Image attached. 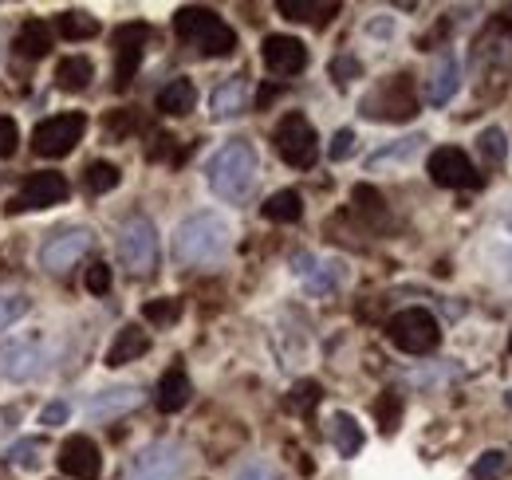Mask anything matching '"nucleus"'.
Returning a JSON list of instances; mask_svg holds the SVG:
<instances>
[{
  "mask_svg": "<svg viewBox=\"0 0 512 480\" xmlns=\"http://www.w3.org/2000/svg\"><path fill=\"white\" fill-rule=\"evenodd\" d=\"M256 174H260V158H256L253 142H225L209 166H205V178H209V189L221 197V201H245L253 193Z\"/></svg>",
  "mask_w": 512,
  "mask_h": 480,
  "instance_id": "nucleus-1",
  "label": "nucleus"
},
{
  "mask_svg": "<svg viewBox=\"0 0 512 480\" xmlns=\"http://www.w3.org/2000/svg\"><path fill=\"white\" fill-rule=\"evenodd\" d=\"M229 244H233V233H229V221L225 217H217V213H193V217H186L178 225V233H174V256L182 264L201 268V264L225 260Z\"/></svg>",
  "mask_w": 512,
  "mask_h": 480,
  "instance_id": "nucleus-2",
  "label": "nucleus"
},
{
  "mask_svg": "<svg viewBox=\"0 0 512 480\" xmlns=\"http://www.w3.org/2000/svg\"><path fill=\"white\" fill-rule=\"evenodd\" d=\"M473 71L481 83H493V95H505L512 83V12L489 20V28L473 44Z\"/></svg>",
  "mask_w": 512,
  "mask_h": 480,
  "instance_id": "nucleus-3",
  "label": "nucleus"
},
{
  "mask_svg": "<svg viewBox=\"0 0 512 480\" xmlns=\"http://www.w3.org/2000/svg\"><path fill=\"white\" fill-rule=\"evenodd\" d=\"M174 32L197 48L201 56L217 60V56H233L237 52V32L213 12V8H201V4H186L174 12Z\"/></svg>",
  "mask_w": 512,
  "mask_h": 480,
  "instance_id": "nucleus-4",
  "label": "nucleus"
},
{
  "mask_svg": "<svg viewBox=\"0 0 512 480\" xmlns=\"http://www.w3.org/2000/svg\"><path fill=\"white\" fill-rule=\"evenodd\" d=\"M367 119L375 122H406L418 115V91H414V79L410 75H390L383 79L359 107Z\"/></svg>",
  "mask_w": 512,
  "mask_h": 480,
  "instance_id": "nucleus-5",
  "label": "nucleus"
},
{
  "mask_svg": "<svg viewBox=\"0 0 512 480\" xmlns=\"http://www.w3.org/2000/svg\"><path fill=\"white\" fill-rule=\"evenodd\" d=\"M272 142H276V154L292 166V170H312L316 158H320V134L316 126L304 119L300 111L284 115L272 130Z\"/></svg>",
  "mask_w": 512,
  "mask_h": 480,
  "instance_id": "nucleus-6",
  "label": "nucleus"
},
{
  "mask_svg": "<svg viewBox=\"0 0 512 480\" xmlns=\"http://www.w3.org/2000/svg\"><path fill=\"white\" fill-rule=\"evenodd\" d=\"M115 248H119V260H123L127 272H134V276L154 272V264H158V229H154V221L142 217V213H130L127 221L119 225Z\"/></svg>",
  "mask_w": 512,
  "mask_h": 480,
  "instance_id": "nucleus-7",
  "label": "nucleus"
},
{
  "mask_svg": "<svg viewBox=\"0 0 512 480\" xmlns=\"http://www.w3.org/2000/svg\"><path fill=\"white\" fill-rule=\"evenodd\" d=\"M386 335H390V343H394L398 351H406V355H430V351H438V343H442V327H438V319H434L426 307H406V311H398V315L386 323Z\"/></svg>",
  "mask_w": 512,
  "mask_h": 480,
  "instance_id": "nucleus-8",
  "label": "nucleus"
},
{
  "mask_svg": "<svg viewBox=\"0 0 512 480\" xmlns=\"http://www.w3.org/2000/svg\"><path fill=\"white\" fill-rule=\"evenodd\" d=\"M48 362V343L44 335H16L0 343V378L4 382H28L44 370Z\"/></svg>",
  "mask_w": 512,
  "mask_h": 480,
  "instance_id": "nucleus-9",
  "label": "nucleus"
},
{
  "mask_svg": "<svg viewBox=\"0 0 512 480\" xmlns=\"http://www.w3.org/2000/svg\"><path fill=\"white\" fill-rule=\"evenodd\" d=\"M87 130V119L79 111H67V115H56V119H44L36 130H32V150L40 158H67L79 138Z\"/></svg>",
  "mask_w": 512,
  "mask_h": 480,
  "instance_id": "nucleus-10",
  "label": "nucleus"
},
{
  "mask_svg": "<svg viewBox=\"0 0 512 480\" xmlns=\"http://www.w3.org/2000/svg\"><path fill=\"white\" fill-rule=\"evenodd\" d=\"M182 473H186V449L174 441H154L134 457L127 480H178Z\"/></svg>",
  "mask_w": 512,
  "mask_h": 480,
  "instance_id": "nucleus-11",
  "label": "nucleus"
},
{
  "mask_svg": "<svg viewBox=\"0 0 512 480\" xmlns=\"http://www.w3.org/2000/svg\"><path fill=\"white\" fill-rule=\"evenodd\" d=\"M426 170H430V181L442 185V189H469V185H481V174H477L473 158H469L465 150H457V146H438V150L430 154Z\"/></svg>",
  "mask_w": 512,
  "mask_h": 480,
  "instance_id": "nucleus-12",
  "label": "nucleus"
},
{
  "mask_svg": "<svg viewBox=\"0 0 512 480\" xmlns=\"http://www.w3.org/2000/svg\"><path fill=\"white\" fill-rule=\"evenodd\" d=\"M115 87L127 91L142 67V52H146V40H150V28L146 24H119L115 28Z\"/></svg>",
  "mask_w": 512,
  "mask_h": 480,
  "instance_id": "nucleus-13",
  "label": "nucleus"
},
{
  "mask_svg": "<svg viewBox=\"0 0 512 480\" xmlns=\"http://www.w3.org/2000/svg\"><path fill=\"white\" fill-rule=\"evenodd\" d=\"M67 178L64 174H28L24 185H20V193L12 197V205H8V213H32V209H48V205H64L67 201Z\"/></svg>",
  "mask_w": 512,
  "mask_h": 480,
  "instance_id": "nucleus-14",
  "label": "nucleus"
},
{
  "mask_svg": "<svg viewBox=\"0 0 512 480\" xmlns=\"http://www.w3.org/2000/svg\"><path fill=\"white\" fill-rule=\"evenodd\" d=\"M91 248V233L87 229H60L56 237L44 240L40 248V264L48 272H67L71 264H79V256Z\"/></svg>",
  "mask_w": 512,
  "mask_h": 480,
  "instance_id": "nucleus-15",
  "label": "nucleus"
},
{
  "mask_svg": "<svg viewBox=\"0 0 512 480\" xmlns=\"http://www.w3.org/2000/svg\"><path fill=\"white\" fill-rule=\"evenodd\" d=\"M60 469H64L67 477L75 480H99L103 473V457H99V445L91 441V437H83V433H75V437H67L64 445H60Z\"/></svg>",
  "mask_w": 512,
  "mask_h": 480,
  "instance_id": "nucleus-16",
  "label": "nucleus"
},
{
  "mask_svg": "<svg viewBox=\"0 0 512 480\" xmlns=\"http://www.w3.org/2000/svg\"><path fill=\"white\" fill-rule=\"evenodd\" d=\"M260 56H264V67H268L272 75H280V79L300 75V71L308 67V48H304V40H296V36H268V40L260 44Z\"/></svg>",
  "mask_w": 512,
  "mask_h": 480,
  "instance_id": "nucleus-17",
  "label": "nucleus"
},
{
  "mask_svg": "<svg viewBox=\"0 0 512 480\" xmlns=\"http://www.w3.org/2000/svg\"><path fill=\"white\" fill-rule=\"evenodd\" d=\"M193 398V382L190 374H186V366H170L162 378H158V390H154V406L162 410V414H178V410H186Z\"/></svg>",
  "mask_w": 512,
  "mask_h": 480,
  "instance_id": "nucleus-18",
  "label": "nucleus"
},
{
  "mask_svg": "<svg viewBox=\"0 0 512 480\" xmlns=\"http://www.w3.org/2000/svg\"><path fill=\"white\" fill-rule=\"evenodd\" d=\"M457 91H461V63H457V56L442 52L434 71H430V79H426V103L430 107H446Z\"/></svg>",
  "mask_w": 512,
  "mask_h": 480,
  "instance_id": "nucleus-19",
  "label": "nucleus"
},
{
  "mask_svg": "<svg viewBox=\"0 0 512 480\" xmlns=\"http://www.w3.org/2000/svg\"><path fill=\"white\" fill-rule=\"evenodd\" d=\"M209 111H213L217 122H229V119H237V115H245V111H249V79H245V75L225 79V83L213 91Z\"/></svg>",
  "mask_w": 512,
  "mask_h": 480,
  "instance_id": "nucleus-20",
  "label": "nucleus"
},
{
  "mask_svg": "<svg viewBox=\"0 0 512 480\" xmlns=\"http://www.w3.org/2000/svg\"><path fill=\"white\" fill-rule=\"evenodd\" d=\"M138 402H142V390L138 386H115V390L95 394L91 406H87V414L95 421H107V418H119V414H130Z\"/></svg>",
  "mask_w": 512,
  "mask_h": 480,
  "instance_id": "nucleus-21",
  "label": "nucleus"
},
{
  "mask_svg": "<svg viewBox=\"0 0 512 480\" xmlns=\"http://www.w3.org/2000/svg\"><path fill=\"white\" fill-rule=\"evenodd\" d=\"M193 107H197V87H193V79H186V75L170 79V83L158 91V111L170 115V119L190 115Z\"/></svg>",
  "mask_w": 512,
  "mask_h": 480,
  "instance_id": "nucleus-22",
  "label": "nucleus"
},
{
  "mask_svg": "<svg viewBox=\"0 0 512 480\" xmlns=\"http://www.w3.org/2000/svg\"><path fill=\"white\" fill-rule=\"evenodd\" d=\"M150 351V335L138 327V323H127L119 335H115V343L107 347V366H127V362L142 359Z\"/></svg>",
  "mask_w": 512,
  "mask_h": 480,
  "instance_id": "nucleus-23",
  "label": "nucleus"
},
{
  "mask_svg": "<svg viewBox=\"0 0 512 480\" xmlns=\"http://www.w3.org/2000/svg\"><path fill=\"white\" fill-rule=\"evenodd\" d=\"M48 48H52V24L48 20H24L20 24V32H16V52L24 56V60H40V56H48Z\"/></svg>",
  "mask_w": 512,
  "mask_h": 480,
  "instance_id": "nucleus-24",
  "label": "nucleus"
},
{
  "mask_svg": "<svg viewBox=\"0 0 512 480\" xmlns=\"http://www.w3.org/2000/svg\"><path fill=\"white\" fill-rule=\"evenodd\" d=\"M91 79H95V63L87 56H67L56 63V87L60 91H83V87H91Z\"/></svg>",
  "mask_w": 512,
  "mask_h": 480,
  "instance_id": "nucleus-25",
  "label": "nucleus"
},
{
  "mask_svg": "<svg viewBox=\"0 0 512 480\" xmlns=\"http://www.w3.org/2000/svg\"><path fill=\"white\" fill-rule=\"evenodd\" d=\"M264 217L276 221V225H296L304 217V197L296 189H280L264 201Z\"/></svg>",
  "mask_w": 512,
  "mask_h": 480,
  "instance_id": "nucleus-26",
  "label": "nucleus"
},
{
  "mask_svg": "<svg viewBox=\"0 0 512 480\" xmlns=\"http://www.w3.org/2000/svg\"><path fill=\"white\" fill-rule=\"evenodd\" d=\"M276 8H280V16L304 20V24H327L339 12V4H327V0H280Z\"/></svg>",
  "mask_w": 512,
  "mask_h": 480,
  "instance_id": "nucleus-27",
  "label": "nucleus"
},
{
  "mask_svg": "<svg viewBox=\"0 0 512 480\" xmlns=\"http://www.w3.org/2000/svg\"><path fill=\"white\" fill-rule=\"evenodd\" d=\"M331 445L339 449V457H355L363 449V425L351 414H335L331 418Z\"/></svg>",
  "mask_w": 512,
  "mask_h": 480,
  "instance_id": "nucleus-28",
  "label": "nucleus"
},
{
  "mask_svg": "<svg viewBox=\"0 0 512 480\" xmlns=\"http://www.w3.org/2000/svg\"><path fill=\"white\" fill-rule=\"evenodd\" d=\"M477 154L485 158V166H489V170L505 166V158H509V134H505L501 126L481 130V134H477Z\"/></svg>",
  "mask_w": 512,
  "mask_h": 480,
  "instance_id": "nucleus-29",
  "label": "nucleus"
},
{
  "mask_svg": "<svg viewBox=\"0 0 512 480\" xmlns=\"http://www.w3.org/2000/svg\"><path fill=\"white\" fill-rule=\"evenodd\" d=\"M56 32L64 36V40H91V36H99V20L91 16V12H64L60 20H56Z\"/></svg>",
  "mask_w": 512,
  "mask_h": 480,
  "instance_id": "nucleus-30",
  "label": "nucleus"
},
{
  "mask_svg": "<svg viewBox=\"0 0 512 480\" xmlns=\"http://www.w3.org/2000/svg\"><path fill=\"white\" fill-rule=\"evenodd\" d=\"M351 201H355V209L367 217V221H386V201L383 193L375 189V185H355V193H351Z\"/></svg>",
  "mask_w": 512,
  "mask_h": 480,
  "instance_id": "nucleus-31",
  "label": "nucleus"
},
{
  "mask_svg": "<svg viewBox=\"0 0 512 480\" xmlns=\"http://www.w3.org/2000/svg\"><path fill=\"white\" fill-rule=\"evenodd\" d=\"M119 181H123V170L115 162H91L87 166V189L91 193H111Z\"/></svg>",
  "mask_w": 512,
  "mask_h": 480,
  "instance_id": "nucleus-32",
  "label": "nucleus"
},
{
  "mask_svg": "<svg viewBox=\"0 0 512 480\" xmlns=\"http://www.w3.org/2000/svg\"><path fill=\"white\" fill-rule=\"evenodd\" d=\"M178 315H182V303L178 300H150L142 307V319L146 323H154V327H170V323H178Z\"/></svg>",
  "mask_w": 512,
  "mask_h": 480,
  "instance_id": "nucleus-33",
  "label": "nucleus"
},
{
  "mask_svg": "<svg viewBox=\"0 0 512 480\" xmlns=\"http://www.w3.org/2000/svg\"><path fill=\"white\" fill-rule=\"evenodd\" d=\"M323 398L320 382H312V378H304V382H296L292 386V394H288V406L292 410H300V414H308V410H316Z\"/></svg>",
  "mask_w": 512,
  "mask_h": 480,
  "instance_id": "nucleus-34",
  "label": "nucleus"
},
{
  "mask_svg": "<svg viewBox=\"0 0 512 480\" xmlns=\"http://www.w3.org/2000/svg\"><path fill=\"white\" fill-rule=\"evenodd\" d=\"M509 469V453L505 449H489L477 465H473V480H497Z\"/></svg>",
  "mask_w": 512,
  "mask_h": 480,
  "instance_id": "nucleus-35",
  "label": "nucleus"
},
{
  "mask_svg": "<svg viewBox=\"0 0 512 480\" xmlns=\"http://www.w3.org/2000/svg\"><path fill=\"white\" fill-rule=\"evenodd\" d=\"M28 296H20V292H0V331L4 327H12L16 319H24L28 315Z\"/></svg>",
  "mask_w": 512,
  "mask_h": 480,
  "instance_id": "nucleus-36",
  "label": "nucleus"
},
{
  "mask_svg": "<svg viewBox=\"0 0 512 480\" xmlns=\"http://www.w3.org/2000/svg\"><path fill=\"white\" fill-rule=\"evenodd\" d=\"M398 414H402V398H398L394 390H386L383 398L375 402V418L383 425V433H394V429H398Z\"/></svg>",
  "mask_w": 512,
  "mask_h": 480,
  "instance_id": "nucleus-37",
  "label": "nucleus"
},
{
  "mask_svg": "<svg viewBox=\"0 0 512 480\" xmlns=\"http://www.w3.org/2000/svg\"><path fill=\"white\" fill-rule=\"evenodd\" d=\"M426 138L422 134H414V138H406V142H398V146H390V150H379L375 158H371V170L375 166H383V162H406L410 154H418V146H422Z\"/></svg>",
  "mask_w": 512,
  "mask_h": 480,
  "instance_id": "nucleus-38",
  "label": "nucleus"
},
{
  "mask_svg": "<svg viewBox=\"0 0 512 480\" xmlns=\"http://www.w3.org/2000/svg\"><path fill=\"white\" fill-rule=\"evenodd\" d=\"M40 441L36 437H28V441H16L12 449H8V461H16V465H24V469H36L40 465Z\"/></svg>",
  "mask_w": 512,
  "mask_h": 480,
  "instance_id": "nucleus-39",
  "label": "nucleus"
},
{
  "mask_svg": "<svg viewBox=\"0 0 512 480\" xmlns=\"http://www.w3.org/2000/svg\"><path fill=\"white\" fill-rule=\"evenodd\" d=\"M16 142H20V126H16V119L0 115V162L16 154Z\"/></svg>",
  "mask_w": 512,
  "mask_h": 480,
  "instance_id": "nucleus-40",
  "label": "nucleus"
},
{
  "mask_svg": "<svg viewBox=\"0 0 512 480\" xmlns=\"http://www.w3.org/2000/svg\"><path fill=\"white\" fill-rule=\"evenodd\" d=\"M87 292H95V296L111 292V264H91L87 268Z\"/></svg>",
  "mask_w": 512,
  "mask_h": 480,
  "instance_id": "nucleus-41",
  "label": "nucleus"
},
{
  "mask_svg": "<svg viewBox=\"0 0 512 480\" xmlns=\"http://www.w3.org/2000/svg\"><path fill=\"white\" fill-rule=\"evenodd\" d=\"M331 75H335V83H351L363 75V63L355 56H339V60H331Z\"/></svg>",
  "mask_w": 512,
  "mask_h": 480,
  "instance_id": "nucleus-42",
  "label": "nucleus"
},
{
  "mask_svg": "<svg viewBox=\"0 0 512 480\" xmlns=\"http://www.w3.org/2000/svg\"><path fill=\"white\" fill-rule=\"evenodd\" d=\"M355 154V130H339L331 138V162H347Z\"/></svg>",
  "mask_w": 512,
  "mask_h": 480,
  "instance_id": "nucleus-43",
  "label": "nucleus"
},
{
  "mask_svg": "<svg viewBox=\"0 0 512 480\" xmlns=\"http://www.w3.org/2000/svg\"><path fill=\"white\" fill-rule=\"evenodd\" d=\"M237 480H280V473L268 461H249V465L237 469Z\"/></svg>",
  "mask_w": 512,
  "mask_h": 480,
  "instance_id": "nucleus-44",
  "label": "nucleus"
},
{
  "mask_svg": "<svg viewBox=\"0 0 512 480\" xmlns=\"http://www.w3.org/2000/svg\"><path fill=\"white\" fill-rule=\"evenodd\" d=\"M67 418H71V410H67V402H52V406H44V414H40V421H44L48 429H56V425H64Z\"/></svg>",
  "mask_w": 512,
  "mask_h": 480,
  "instance_id": "nucleus-45",
  "label": "nucleus"
},
{
  "mask_svg": "<svg viewBox=\"0 0 512 480\" xmlns=\"http://www.w3.org/2000/svg\"><path fill=\"white\" fill-rule=\"evenodd\" d=\"M505 229H509V233H512V209H509V213H505Z\"/></svg>",
  "mask_w": 512,
  "mask_h": 480,
  "instance_id": "nucleus-46",
  "label": "nucleus"
},
{
  "mask_svg": "<svg viewBox=\"0 0 512 480\" xmlns=\"http://www.w3.org/2000/svg\"><path fill=\"white\" fill-rule=\"evenodd\" d=\"M509 351H512V335H509Z\"/></svg>",
  "mask_w": 512,
  "mask_h": 480,
  "instance_id": "nucleus-47",
  "label": "nucleus"
},
{
  "mask_svg": "<svg viewBox=\"0 0 512 480\" xmlns=\"http://www.w3.org/2000/svg\"><path fill=\"white\" fill-rule=\"evenodd\" d=\"M509 406H512V394H509Z\"/></svg>",
  "mask_w": 512,
  "mask_h": 480,
  "instance_id": "nucleus-48",
  "label": "nucleus"
}]
</instances>
